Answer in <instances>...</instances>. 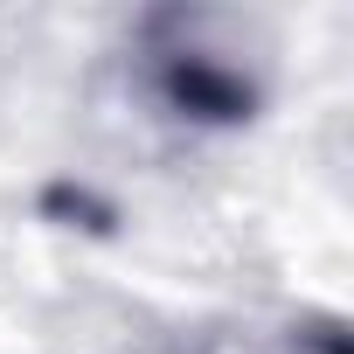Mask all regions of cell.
<instances>
[{
	"instance_id": "1",
	"label": "cell",
	"mask_w": 354,
	"mask_h": 354,
	"mask_svg": "<svg viewBox=\"0 0 354 354\" xmlns=\"http://www.w3.org/2000/svg\"><path fill=\"white\" fill-rule=\"evenodd\" d=\"M160 91H167V104L181 111V118H216V125L250 118V104H257L250 77H243L236 63L202 56V49H174L167 70H160Z\"/></svg>"
}]
</instances>
